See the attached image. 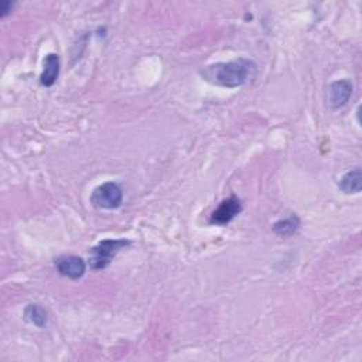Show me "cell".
Here are the masks:
<instances>
[{
	"label": "cell",
	"mask_w": 362,
	"mask_h": 362,
	"mask_svg": "<svg viewBox=\"0 0 362 362\" xmlns=\"http://www.w3.org/2000/svg\"><path fill=\"white\" fill-rule=\"evenodd\" d=\"M258 75V66L248 59L230 63H217L205 67L201 77L217 87L238 88L252 82Z\"/></svg>",
	"instance_id": "6da1fadb"
},
{
	"label": "cell",
	"mask_w": 362,
	"mask_h": 362,
	"mask_svg": "<svg viewBox=\"0 0 362 362\" xmlns=\"http://www.w3.org/2000/svg\"><path fill=\"white\" fill-rule=\"evenodd\" d=\"M126 239H105L90 250V266L92 270H101L109 266L119 250L129 246Z\"/></svg>",
	"instance_id": "7a4b0ae2"
},
{
	"label": "cell",
	"mask_w": 362,
	"mask_h": 362,
	"mask_svg": "<svg viewBox=\"0 0 362 362\" xmlns=\"http://www.w3.org/2000/svg\"><path fill=\"white\" fill-rule=\"evenodd\" d=\"M123 203V191L117 183H105L98 185L92 196L91 204L101 210H117Z\"/></svg>",
	"instance_id": "3957f363"
},
{
	"label": "cell",
	"mask_w": 362,
	"mask_h": 362,
	"mask_svg": "<svg viewBox=\"0 0 362 362\" xmlns=\"http://www.w3.org/2000/svg\"><path fill=\"white\" fill-rule=\"evenodd\" d=\"M242 211V203L237 196L222 201L218 208L211 214L210 224L212 225H227Z\"/></svg>",
	"instance_id": "277c9868"
},
{
	"label": "cell",
	"mask_w": 362,
	"mask_h": 362,
	"mask_svg": "<svg viewBox=\"0 0 362 362\" xmlns=\"http://www.w3.org/2000/svg\"><path fill=\"white\" fill-rule=\"evenodd\" d=\"M352 95V83L348 79L332 82L327 91V103L332 109H340L347 105Z\"/></svg>",
	"instance_id": "5b68a950"
},
{
	"label": "cell",
	"mask_w": 362,
	"mask_h": 362,
	"mask_svg": "<svg viewBox=\"0 0 362 362\" xmlns=\"http://www.w3.org/2000/svg\"><path fill=\"white\" fill-rule=\"evenodd\" d=\"M55 268L61 276L70 277L72 281H78L81 277L86 274L87 265L86 261L79 257H60L59 259H55Z\"/></svg>",
	"instance_id": "8992f818"
},
{
	"label": "cell",
	"mask_w": 362,
	"mask_h": 362,
	"mask_svg": "<svg viewBox=\"0 0 362 362\" xmlns=\"http://www.w3.org/2000/svg\"><path fill=\"white\" fill-rule=\"evenodd\" d=\"M60 75V57L59 54H48L44 59L43 72L40 75V82L43 87H52Z\"/></svg>",
	"instance_id": "52a82bcc"
},
{
	"label": "cell",
	"mask_w": 362,
	"mask_h": 362,
	"mask_svg": "<svg viewBox=\"0 0 362 362\" xmlns=\"http://www.w3.org/2000/svg\"><path fill=\"white\" fill-rule=\"evenodd\" d=\"M340 190L344 194H358L362 188V173L359 169H354L347 172L339 184Z\"/></svg>",
	"instance_id": "ba28073f"
},
{
	"label": "cell",
	"mask_w": 362,
	"mask_h": 362,
	"mask_svg": "<svg viewBox=\"0 0 362 362\" xmlns=\"http://www.w3.org/2000/svg\"><path fill=\"white\" fill-rule=\"evenodd\" d=\"M300 228V219L297 215H290L285 219L274 222L273 232L279 237H292Z\"/></svg>",
	"instance_id": "9c48e42d"
},
{
	"label": "cell",
	"mask_w": 362,
	"mask_h": 362,
	"mask_svg": "<svg viewBox=\"0 0 362 362\" xmlns=\"http://www.w3.org/2000/svg\"><path fill=\"white\" fill-rule=\"evenodd\" d=\"M24 316H26L27 320H29L32 324H34L36 327L43 328V327L47 325V320H48L47 312H46V309L43 308V305L39 304V303H33V304L27 305L26 312H24Z\"/></svg>",
	"instance_id": "30bf717a"
},
{
	"label": "cell",
	"mask_w": 362,
	"mask_h": 362,
	"mask_svg": "<svg viewBox=\"0 0 362 362\" xmlns=\"http://www.w3.org/2000/svg\"><path fill=\"white\" fill-rule=\"evenodd\" d=\"M12 2H9V0H2V2H0V17H6L12 12Z\"/></svg>",
	"instance_id": "8fae6325"
}]
</instances>
